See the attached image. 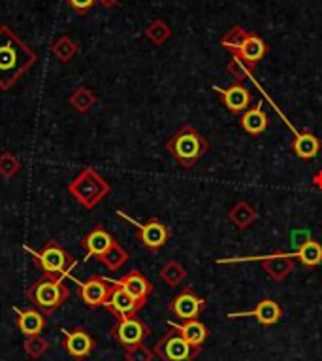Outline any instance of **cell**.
<instances>
[{
	"label": "cell",
	"instance_id": "cell-3",
	"mask_svg": "<svg viewBox=\"0 0 322 361\" xmlns=\"http://www.w3.org/2000/svg\"><path fill=\"white\" fill-rule=\"evenodd\" d=\"M68 295L70 290L66 288L65 280L51 279V276H44L27 291V299L34 305V308L44 310L46 314L55 312L57 308L63 307Z\"/></svg>",
	"mask_w": 322,
	"mask_h": 361
},
{
	"label": "cell",
	"instance_id": "cell-5",
	"mask_svg": "<svg viewBox=\"0 0 322 361\" xmlns=\"http://www.w3.org/2000/svg\"><path fill=\"white\" fill-rule=\"evenodd\" d=\"M30 255L34 257V263L40 267V271L51 279H65L76 267L74 257H70V254L59 243H47L38 252H30Z\"/></svg>",
	"mask_w": 322,
	"mask_h": 361
},
{
	"label": "cell",
	"instance_id": "cell-14",
	"mask_svg": "<svg viewBox=\"0 0 322 361\" xmlns=\"http://www.w3.org/2000/svg\"><path fill=\"white\" fill-rule=\"evenodd\" d=\"M138 238L146 248L157 250L162 248L168 238H170V231L165 224H160L157 219H151L143 225H138Z\"/></svg>",
	"mask_w": 322,
	"mask_h": 361
},
{
	"label": "cell",
	"instance_id": "cell-1",
	"mask_svg": "<svg viewBox=\"0 0 322 361\" xmlns=\"http://www.w3.org/2000/svg\"><path fill=\"white\" fill-rule=\"evenodd\" d=\"M36 65L34 49L27 46L10 27H0V89L8 91Z\"/></svg>",
	"mask_w": 322,
	"mask_h": 361
},
{
	"label": "cell",
	"instance_id": "cell-8",
	"mask_svg": "<svg viewBox=\"0 0 322 361\" xmlns=\"http://www.w3.org/2000/svg\"><path fill=\"white\" fill-rule=\"evenodd\" d=\"M65 338H63V348L66 350V354L74 357V360H85L94 348H96V341L91 337V333L87 329H83L82 326L72 327V329H65Z\"/></svg>",
	"mask_w": 322,
	"mask_h": 361
},
{
	"label": "cell",
	"instance_id": "cell-19",
	"mask_svg": "<svg viewBox=\"0 0 322 361\" xmlns=\"http://www.w3.org/2000/svg\"><path fill=\"white\" fill-rule=\"evenodd\" d=\"M168 326L181 333L183 338L193 344V346H196V348H202V344L207 338V329H205V326L200 320H188L183 322V324H172V322H168Z\"/></svg>",
	"mask_w": 322,
	"mask_h": 361
},
{
	"label": "cell",
	"instance_id": "cell-18",
	"mask_svg": "<svg viewBox=\"0 0 322 361\" xmlns=\"http://www.w3.org/2000/svg\"><path fill=\"white\" fill-rule=\"evenodd\" d=\"M115 240L110 233L102 229V227H94L93 231L89 233L85 237V250H87V255L91 257H96L100 261V257L112 248Z\"/></svg>",
	"mask_w": 322,
	"mask_h": 361
},
{
	"label": "cell",
	"instance_id": "cell-23",
	"mask_svg": "<svg viewBox=\"0 0 322 361\" xmlns=\"http://www.w3.org/2000/svg\"><path fill=\"white\" fill-rule=\"evenodd\" d=\"M96 95L87 87H77L70 97H68V104H70L77 114L91 112V108L96 104Z\"/></svg>",
	"mask_w": 322,
	"mask_h": 361
},
{
	"label": "cell",
	"instance_id": "cell-6",
	"mask_svg": "<svg viewBox=\"0 0 322 361\" xmlns=\"http://www.w3.org/2000/svg\"><path fill=\"white\" fill-rule=\"evenodd\" d=\"M202 348H196L191 343H187L179 331L172 327L170 333H166L160 338L157 346L153 348L155 355H158L162 361H193Z\"/></svg>",
	"mask_w": 322,
	"mask_h": 361
},
{
	"label": "cell",
	"instance_id": "cell-30",
	"mask_svg": "<svg viewBox=\"0 0 322 361\" xmlns=\"http://www.w3.org/2000/svg\"><path fill=\"white\" fill-rule=\"evenodd\" d=\"M170 35H172V30L168 29V25H166L165 21H160V19L153 21L146 30V36L153 42V44H162V42H165Z\"/></svg>",
	"mask_w": 322,
	"mask_h": 361
},
{
	"label": "cell",
	"instance_id": "cell-22",
	"mask_svg": "<svg viewBox=\"0 0 322 361\" xmlns=\"http://www.w3.org/2000/svg\"><path fill=\"white\" fill-rule=\"evenodd\" d=\"M288 257H298L304 265L307 267H316L322 263V246L316 240H307L302 244V248L296 254H285Z\"/></svg>",
	"mask_w": 322,
	"mask_h": 361
},
{
	"label": "cell",
	"instance_id": "cell-24",
	"mask_svg": "<svg viewBox=\"0 0 322 361\" xmlns=\"http://www.w3.org/2000/svg\"><path fill=\"white\" fill-rule=\"evenodd\" d=\"M294 152L302 159H313L318 149H321V142L316 140L315 135H309V133H304V135H298L296 140H294Z\"/></svg>",
	"mask_w": 322,
	"mask_h": 361
},
{
	"label": "cell",
	"instance_id": "cell-32",
	"mask_svg": "<svg viewBox=\"0 0 322 361\" xmlns=\"http://www.w3.org/2000/svg\"><path fill=\"white\" fill-rule=\"evenodd\" d=\"M155 352L149 350L143 344H136L130 348H124V360L127 361H153Z\"/></svg>",
	"mask_w": 322,
	"mask_h": 361
},
{
	"label": "cell",
	"instance_id": "cell-21",
	"mask_svg": "<svg viewBox=\"0 0 322 361\" xmlns=\"http://www.w3.org/2000/svg\"><path fill=\"white\" fill-rule=\"evenodd\" d=\"M264 267L270 273L273 280H283L290 271H292V261L288 255H266L264 257Z\"/></svg>",
	"mask_w": 322,
	"mask_h": 361
},
{
	"label": "cell",
	"instance_id": "cell-27",
	"mask_svg": "<svg viewBox=\"0 0 322 361\" xmlns=\"http://www.w3.org/2000/svg\"><path fill=\"white\" fill-rule=\"evenodd\" d=\"M247 35H249V32L241 29V27H232V29L226 30V35L221 38V46L226 49H230L232 54H236V51L240 49L241 42L245 40Z\"/></svg>",
	"mask_w": 322,
	"mask_h": 361
},
{
	"label": "cell",
	"instance_id": "cell-31",
	"mask_svg": "<svg viewBox=\"0 0 322 361\" xmlns=\"http://www.w3.org/2000/svg\"><path fill=\"white\" fill-rule=\"evenodd\" d=\"M185 269H183L179 263H176V261H170L168 265L162 267V271H160V276H162V280L165 282H168L170 286H177L179 282H181L183 279H185Z\"/></svg>",
	"mask_w": 322,
	"mask_h": 361
},
{
	"label": "cell",
	"instance_id": "cell-7",
	"mask_svg": "<svg viewBox=\"0 0 322 361\" xmlns=\"http://www.w3.org/2000/svg\"><path fill=\"white\" fill-rule=\"evenodd\" d=\"M149 333H151L149 331V327H147L140 318H136V316L121 318L112 329L113 338H115L121 346H124V348H130V346H136V344H143V341H146V337Z\"/></svg>",
	"mask_w": 322,
	"mask_h": 361
},
{
	"label": "cell",
	"instance_id": "cell-15",
	"mask_svg": "<svg viewBox=\"0 0 322 361\" xmlns=\"http://www.w3.org/2000/svg\"><path fill=\"white\" fill-rule=\"evenodd\" d=\"M115 284L121 286L124 291H129L130 295L134 297V299H138L141 305H146L147 297L151 295L153 291L151 282H149L143 274L138 273V271H130L129 274H124L123 279L117 280Z\"/></svg>",
	"mask_w": 322,
	"mask_h": 361
},
{
	"label": "cell",
	"instance_id": "cell-28",
	"mask_svg": "<svg viewBox=\"0 0 322 361\" xmlns=\"http://www.w3.org/2000/svg\"><path fill=\"white\" fill-rule=\"evenodd\" d=\"M23 348L29 357H34L36 360V357H41V355L49 350V343H47V338H44L41 335H34V337L25 338Z\"/></svg>",
	"mask_w": 322,
	"mask_h": 361
},
{
	"label": "cell",
	"instance_id": "cell-29",
	"mask_svg": "<svg viewBox=\"0 0 322 361\" xmlns=\"http://www.w3.org/2000/svg\"><path fill=\"white\" fill-rule=\"evenodd\" d=\"M21 171V161L12 154V152H4L0 154V176L12 178Z\"/></svg>",
	"mask_w": 322,
	"mask_h": 361
},
{
	"label": "cell",
	"instance_id": "cell-16",
	"mask_svg": "<svg viewBox=\"0 0 322 361\" xmlns=\"http://www.w3.org/2000/svg\"><path fill=\"white\" fill-rule=\"evenodd\" d=\"M18 312V327L19 331L23 333L25 337H34V335H40L46 327V316L38 310V308H27V310H19Z\"/></svg>",
	"mask_w": 322,
	"mask_h": 361
},
{
	"label": "cell",
	"instance_id": "cell-17",
	"mask_svg": "<svg viewBox=\"0 0 322 361\" xmlns=\"http://www.w3.org/2000/svg\"><path fill=\"white\" fill-rule=\"evenodd\" d=\"M215 91L223 97L224 104H226L228 110H232V112H243V110L249 106V102H251V93H249L247 87H243L240 82L234 83V85H230L228 89L215 87Z\"/></svg>",
	"mask_w": 322,
	"mask_h": 361
},
{
	"label": "cell",
	"instance_id": "cell-10",
	"mask_svg": "<svg viewBox=\"0 0 322 361\" xmlns=\"http://www.w3.org/2000/svg\"><path fill=\"white\" fill-rule=\"evenodd\" d=\"M168 308H170L172 314H174L176 318H179V320H196L200 314H202V310L205 308V301L204 299H200L194 291L185 290L170 302V307Z\"/></svg>",
	"mask_w": 322,
	"mask_h": 361
},
{
	"label": "cell",
	"instance_id": "cell-36",
	"mask_svg": "<svg viewBox=\"0 0 322 361\" xmlns=\"http://www.w3.org/2000/svg\"><path fill=\"white\" fill-rule=\"evenodd\" d=\"M96 2H98L100 6L113 8V6H117V4H119V2H121V0H96Z\"/></svg>",
	"mask_w": 322,
	"mask_h": 361
},
{
	"label": "cell",
	"instance_id": "cell-25",
	"mask_svg": "<svg viewBox=\"0 0 322 361\" xmlns=\"http://www.w3.org/2000/svg\"><path fill=\"white\" fill-rule=\"evenodd\" d=\"M51 54L55 59L66 65V63H70V61L76 57L77 54L76 42L72 40L70 36H60L59 40L55 42V44L51 46Z\"/></svg>",
	"mask_w": 322,
	"mask_h": 361
},
{
	"label": "cell",
	"instance_id": "cell-11",
	"mask_svg": "<svg viewBox=\"0 0 322 361\" xmlns=\"http://www.w3.org/2000/svg\"><path fill=\"white\" fill-rule=\"evenodd\" d=\"M112 286L108 280L100 279V276H91L87 282L79 284V297L89 308L105 307L108 297L112 293Z\"/></svg>",
	"mask_w": 322,
	"mask_h": 361
},
{
	"label": "cell",
	"instance_id": "cell-35",
	"mask_svg": "<svg viewBox=\"0 0 322 361\" xmlns=\"http://www.w3.org/2000/svg\"><path fill=\"white\" fill-rule=\"evenodd\" d=\"M228 72L236 78V80H238V82H240V80H243V78L247 76L249 68H247V66L243 65L240 59H238V57H234V59H232V63L228 65Z\"/></svg>",
	"mask_w": 322,
	"mask_h": 361
},
{
	"label": "cell",
	"instance_id": "cell-4",
	"mask_svg": "<svg viewBox=\"0 0 322 361\" xmlns=\"http://www.w3.org/2000/svg\"><path fill=\"white\" fill-rule=\"evenodd\" d=\"M166 148L172 157H176V161H179L185 169H191L205 154L207 142L198 130H194L193 127H183L168 140Z\"/></svg>",
	"mask_w": 322,
	"mask_h": 361
},
{
	"label": "cell",
	"instance_id": "cell-34",
	"mask_svg": "<svg viewBox=\"0 0 322 361\" xmlns=\"http://www.w3.org/2000/svg\"><path fill=\"white\" fill-rule=\"evenodd\" d=\"M66 4L79 16H85L96 4V0H66Z\"/></svg>",
	"mask_w": 322,
	"mask_h": 361
},
{
	"label": "cell",
	"instance_id": "cell-26",
	"mask_svg": "<svg viewBox=\"0 0 322 361\" xmlns=\"http://www.w3.org/2000/svg\"><path fill=\"white\" fill-rule=\"evenodd\" d=\"M127 259H129V254H127L117 243L113 244L112 248L108 250V252L100 257V261H102L110 271H117V269H121V267L127 263Z\"/></svg>",
	"mask_w": 322,
	"mask_h": 361
},
{
	"label": "cell",
	"instance_id": "cell-13",
	"mask_svg": "<svg viewBox=\"0 0 322 361\" xmlns=\"http://www.w3.org/2000/svg\"><path fill=\"white\" fill-rule=\"evenodd\" d=\"M281 305L273 299H262L258 302L255 310H249V312H234L228 314V318H247V316H252L257 318L258 324L262 326H273L277 322L281 320Z\"/></svg>",
	"mask_w": 322,
	"mask_h": 361
},
{
	"label": "cell",
	"instance_id": "cell-2",
	"mask_svg": "<svg viewBox=\"0 0 322 361\" xmlns=\"http://www.w3.org/2000/svg\"><path fill=\"white\" fill-rule=\"evenodd\" d=\"M110 191V184L93 169H83L68 185V193L85 208L96 207Z\"/></svg>",
	"mask_w": 322,
	"mask_h": 361
},
{
	"label": "cell",
	"instance_id": "cell-12",
	"mask_svg": "<svg viewBox=\"0 0 322 361\" xmlns=\"http://www.w3.org/2000/svg\"><path fill=\"white\" fill-rule=\"evenodd\" d=\"M266 54H268V44L260 36L249 32L245 36V40L241 42L240 49L236 51L234 57H238L247 68H252L266 57Z\"/></svg>",
	"mask_w": 322,
	"mask_h": 361
},
{
	"label": "cell",
	"instance_id": "cell-33",
	"mask_svg": "<svg viewBox=\"0 0 322 361\" xmlns=\"http://www.w3.org/2000/svg\"><path fill=\"white\" fill-rule=\"evenodd\" d=\"M230 218L234 219L236 224L240 225V229H243L247 224H251L252 219H255V212L251 210V207H247V204H238L236 207V210L232 214H230Z\"/></svg>",
	"mask_w": 322,
	"mask_h": 361
},
{
	"label": "cell",
	"instance_id": "cell-9",
	"mask_svg": "<svg viewBox=\"0 0 322 361\" xmlns=\"http://www.w3.org/2000/svg\"><path fill=\"white\" fill-rule=\"evenodd\" d=\"M105 307H108V310H110L117 320H121V318L136 316L138 310H140L143 305H141L138 299H134V297L130 295L129 291H124L121 286H117L115 282H113L112 293H110V297H108Z\"/></svg>",
	"mask_w": 322,
	"mask_h": 361
},
{
	"label": "cell",
	"instance_id": "cell-20",
	"mask_svg": "<svg viewBox=\"0 0 322 361\" xmlns=\"http://www.w3.org/2000/svg\"><path fill=\"white\" fill-rule=\"evenodd\" d=\"M241 125L249 135H262L264 130L268 129V116L264 114L260 106L251 108V110H247V114H243Z\"/></svg>",
	"mask_w": 322,
	"mask_h": 361
}]
</instances>
